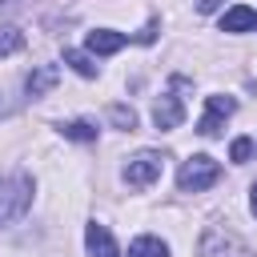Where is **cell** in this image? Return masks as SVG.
Returning <instances> with one entry per match:
<instances>
[{
    "label": "cell",
    "instance_id": "cell-12",
    "mask_svg": "<svg viewBox=\"0 0 257 257\" xmlns=\"http://www.w3.org/2000/svg\"><path fill=\"white\" fill-rule=\"evenodd\" d=\"M64 64H72L80 76H96V64H92L88 52H80V48H64Z\"/></svg>",
    "mask_w": 257,
    "mask_h": 257
},
{
    "label": "cell",
    "instance_id": "cell-10",
    "mask_svg": "<svg viewBox=\"0 0 257 257\" xmlns=\"http://www.w3.org/2000/svg\"><path fill=\"white\" fill-rule=\"evenodd\" d=\"M128 257H169V245L161 237H137L128 245Z\"/></svg>",
    "mask_w": 257,
    "mask_h": 257
},
{
    "label": "cell",
    "instance_id": "cell-8",
    "mask_svg": "<svg viewBox=\"0 0 257 257\" xmlns=\"http://www.w3.org/2000/svg\"><path fill=\"white\" fill-rule=\"evenodd\" d=\"M253 28H257V8L249 4H233L221 16V32H253Z\"/></svg>",
    "mask_w": 257,
    "mask_h": 257
},
{
    "label": "cell",
    "instance_id": "cell-7",
    "mask_svg": "<svg viewBox=\"0 0 257 257\" xmlns=\"http://www.w3.org/2000/svg\"><path fill=\"white\" fill-rule=\"evenodd\" d=\"M84 245H88V257H120V253H116L112 233H108L104 225H96V221L84 229Z\"/></svg>",
    "mask_w": 257,
    "mask_h": 257
},
{
    "label": "cell",
    "instance_id": "cell-13",
    "mask_svg": "<svg viewBox=\"0 0 257 257\" xmlns=\"http://www.w3.org/2000/svg\"><path fill=\"white\" fill-rule=\"evenodd\" d=\"M60 133L72 141H96V124H88V120H68V124H60Z\"/></svg>",
    "mask_w": 257,
    "mask_h": 257
},
{
    "label": "cell",
    "instance_id": "cell-4",
    "mask_svg": "<svg viewBox=\"0 0 257 257\" xmlns=\"http://www.w3.org/2000/svg\"><path fill=\"white\" fill-rule=\"evenodd\" d=\"M205 104H209V112L201 116L197 133H201V137H217V133H221V124H225V116H233L237 100H233V96H209Z\"/></svg>",
    "mask_w": 257,
    "mask_h": 257
},
{
    "label": "cell",
    "instance_id": "cell-2",
    "mask_svg": "<svg viewBox=\"0 0 257 257\" xmlns=\"http://www.w3.org/2000/svg\"><path fill=\"white\" fill-rule=\"evenodd\" d=\"M32 205V181L28 177H0V225L16 221Z\"/></svg>",
    "mask_w": 257,
    "mask_h": 257
},
{
    "label": "cell",
    "instance_id": "cell-9",
    "mask_svg": "<svg viewBox=\"0 0 257 257\" xmlns=\"http://www.w3.org/2000/svg\"><path fill=\"white\" fill-rule=\"evenodd\" d=\"M56 76H60V68H56V64H40V68L28 76V96H44V92L56 84Z\"/></svg>",
    "mask_w": 257,
    "mask_h": 257
},
{
    "label": "cell",
    "instance_id": "cell-17",
    "mask_svg": "<svg viewBox=\"0 0 257 257\" xmlns=\"http://www.w3.org/2000/svg\"><path fill=\"white\" fill-rule=\"evenodd\" d=\"M249 205H253V217H257V181H253V197H249Z\"/></svg>",
    "mask_w": 257,
    "mask_h": 257
},
{
    "label": "cell",
    "instance_id": "cell-5",
    "mask_svg": "<svg viewBox=\"0 0 257 257\" xmlns=\"http://www.w3.org/2000/svg\"><path fill=\"white\" fill-rule=\"evenodd\" d=\"M84 44H88V52H96V56H112V52H120V48L128 44V36H124V32H112V28H92V32L84 36Z\"/></svg>",
    "mask_w": 257,
    "mask_h": 257
},
{
    "label": "cell",
    "instance_id": "cell-3",
    "mask_svg": "<svg viewBox=\"0 0 257 257\" xmlns=\"http://www.w3.org/2000/svg\"><path fill=\"white\" fill-rule=\"evenodd\" d=\"M161 169H165V157L153 153V149H141L137 157H128V165H124V181L137 185V189H145V185H153V181L161 177Z\"/></svg>",
    "mask_w": 257,
    "mask_h": 257
},
{
    "label": "cell",
    "instance_id": "cell-16",
    "mask_svg": "<svg viewBox=\"0 0 257 257\" xmlns=\"http://www.w3.org/2000/svg\"><path fill=\"white\" fill-rule=\"evenodd\" d=\"M217 4H221V0H197V8H201V12H213Z\"/></svg>",
    "mask_w": 257,
    "mask_h": 257
},
{
    "label": "cell",
    "instance_id": "cell-6",
    "mask_svg": "<svg viewBox=\"0 0 257 257\" xmlns=\"http://www.w3.org/2000/svg\"><path fill=\"white\" fill-rule=\"evenodd\" d=\"M181 120H185V104H181V96L165 92V96L153 104V124H157V128H177Z\"/></svg>",
    "mask_w": 257,
    "mask_h": 257
},
{
    "label": "cell",
    "instance_id": "cell-15",
    "mask_svg": "<svg viewBox=\"0 0 257 257\" xmlns=\"http://www.w3.org/2000/svg\"><path fill=\"white\" fill-rule=\"evenodd\" d=\"M229 157H233V165H245V161L253 157V141H249V137H237L233 149H229Z\"/></svg>",
    "mask_w": 257,
    "mask_h": 257
},
{
    "label": "cell",
    "instance_id": "cell-1",
    "mask_svg": "<svg viewBox=\"0 0 257 257\" xmlns=\"http://www.w3.org/2000/svg\"><path fill=\"white\" fill-rule=\"evenodd\" d=\"M217 177H221V165H217L213 157L197 153V157H189V161L181 165V173H177V185H181L185 193H205L209 185H217Z\"/></svg>",
    "mask_w": 257,
    "mask_h": 257
},
{
    "label": "cell",
    "instance_id": "cell-14",
    "mask_svg": "<svg viewBox=\"0 0 257 257\" xmlns=\"http://www.w3.org/2000/svg\"><path fill=\"white\" fill-rule=\"evenodd\" d=\"M108 116H112V124H116V128H133V124H137V112H133V108H124V104H112V108H108Z\"/></svg>",
    "mask_w": 257,
    "mask_h": 257
},
{
    "label": "cell",
    "instance_id": "cell-11",
    "mask_svg": "<svg viewBox=\"0 0 257 257\" xmlns=\"http://www.w3.org/2000/svg\"><path fill=\"white\" fill-rule=\"evenodd\" d=\"M20 48H24V32L12 28V24H4V28H0V56H12V52H20Z\"/></svg>",
    "mask_w": 257,
    "mask_h": 257
}]
</instances>
